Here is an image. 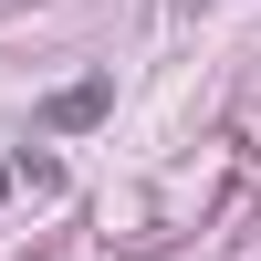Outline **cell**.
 <instances>
[{"mask_svg":"<svg viewBox=\"0 0 261 261\" xmlns=\"http://www.w3.org/2000/svg\"><path fill=\"white\" fill-rule=\"evenodd\" d=\"M94 115H105V84H73V94L53 105V125H94Z\"/></svg>","mask_w":261,"mask_h":261,"instance_id":"obj_1","label":"cell"},{"mask_svg":"<svg viewBox=\"0 0 261 261\" xmlns=\"http://www.w3.org/2000/svg\"><path fill=\"white\" fill-rule=\"evenodd\" d=\"M0 188H11V178H0Z\"/></svg>","mask_w":261,"mask_h":261,"instance_id":"obj_2","label":"cell"}]
</instances>
